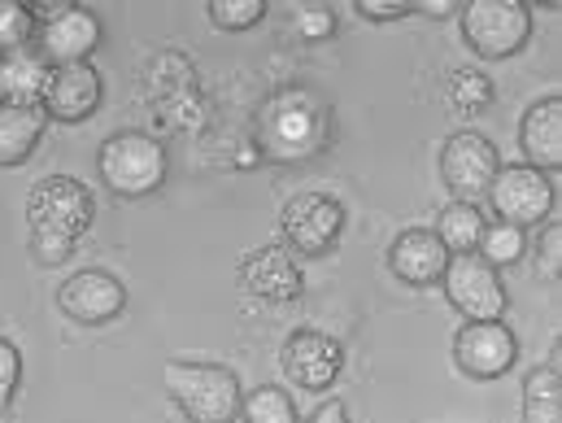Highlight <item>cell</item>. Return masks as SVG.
Wrapping results in <instances>:
<instances>
[{
  "instance_id": "cell-10",
  "label": "cell",
  "mask_w": 562,
  "mask_h": 423,
  "mask_svg": "<svg viewBox=\"0 0 562 423\" xmlns=\"http://www.w3.org/2000/svg\"><path fill=\"white\" fill-rule=\"evenodd\" d=\"M519 363V341L515 332L502 323V319H488V323H462L453 332V367L467 376V380H502L510 376Z\"/></svg>"
},
{
  "instance_id": "cell-26",
  "label": "cell",
  "mask_w": 562,
  "mask_h": 423,
  "mask_svg": "<svg viewBox=\"0 0 562 423\" xmlns=\"http://www.w3.org/2000/svg\"><path fill=\"white\" fill-rule=\"evenodd\" d=\"M267 18V0H210V22L218 31H249Z\"/></svg>"
},
{
  "instance_id": "cell-23",
  "label": "cell",
  "mask_w": 562,
  "mask_h": 423,
  "mask_svg": "<svg viewBox=\"0 0 562 423\" xmlns=\"http://www.w3.org/2000/svg\"><path fill=\"white\" fill-rule=\"evenodd\" d=\"M488 267H515V263H524V254H528V232L524 227H515V223H502V219H493V223H484V236H480V249H475Z\"/></svg>"
},
{
  "instance_id": "cell-22",
  "label": "cell",
  "mask_w": 562,
  "mask_h": 423,
  "mask_svg": "<svg viewBox=\"0 0 562 423\" xmlns=\"http://www.w3.org/2000/svg\"><path fill=\"white\" fill-rule=\"evenodd\" d=\"M493 97H497L493 79H488L484 70H475V66H458V70H449V79H445V101H449V110L462 114V119L484 114V110L493 105Z\"/></svg>"
},
{
  "instance_id": "cell-6",
  "label": "cell",
  "mask_w": 562,
  "mask_h": 423,
  "mask_svg": "<svg viewBox=\"0 0 562 423\" xmlns=\"http://www.w3.org/2000/svg\"><path fill=\"white\" fill-rule=\"evenodd\" d=\"M31 18H35V48L48 57V66L88 62L105 35L101 18L83 4H70V0L31 4Z\"/></svg>"
},
{
  "instance_id": "cell-9",
  "label": "cell",
  "mask_w": 562,
  "mask_h": 423,
  "mask_svg": "<svg viewBox=\"0 0 562 423\" xmlns=\"http://www.w3.org/2000/svg\"><path fill=\"white\" fill-rule=\"evenodd\" d=\"M440 288H445V301H449L467 323L502 319L506 305H510L502 271L488 267L480 254H449V267H445V276H440Z\"/></svg>"
},
{
  "instance_id": "cell-1",
  "label": "cell",
  "mask_w": 562,
  "mask_h": 423,
  "mask_svg": "<svg viewBox=\"0 0 562 423\" xmlns=\"http://www.w3.org/2000/svg\"><path fill=\"white\" fill-rule=\"evenodd\" d=\"M97 201L70 175H48L26 192V249L40 267L70 263L79 236L92 227Z\"/></svg>"
},
{
  "instance_id": "cell-15",
  "label": "cell",
  "mask_w": 562,
  "mask_h": 423,
  "mask_svg": "<svg viewBox=\"0 0 562 423\" xmlns=\"http://www.w3.org/2000/svg\"><path fill=\"white\" fill-rule=\"evenodd\" d=\"M236 276H240L245 292H254L262 301H280V305L283 301H296L305 292V276H301L296 258L283 245H258V249H249L240 258Z\"/></svg>"
},
{
  "instance_id": "cell-29",
  "label": "cell",
  "mask_w": 562,
  "mask_h": 423,
  "mask_svg": "<svg viewBox=\"0 0 562 423\" xmlns=\"http://www.w3.org/2000/svg\"><path fill=\"white\" fill-rule=\"evenodd\" d=\"M18 385H22V354L9 336H0V411L13 402Z\"/></svg>"
},
{
  "instance_id": "cell-21",
  "label": "cell",
  "mask_w": 562,
  "mask_h": 423,
  "mask_svg": "<svg viewBox=\"0 0 562 423\" xmlns=\"http://www.w3.org/2000/svg\"><path fill=\"white\" fill-rule=\"evenodd\" d=\"M524 423H562V371L554 358L524 380Z\"/></svg>"
},
{
  "instance_id": "cell-18",
  "label": "cell",
  "mask_w": 562,
  "mask_h": 423,
  "mask_svg": "<svg viewBox=\"0 0 562 423\" xmlns=\"http://www.w3.org/2000/svg\"><path fill=\"white\" fill-rule=\"evenodd\" d=\"M48 75H53V66L35 44L0 57V101H9V105H44Z\"/></svg>"
},
{
  "instance_id": "cell-25",
  "label": "cell",
  "mask_w": 562,
  "mask_h": 423,
  "mask_svg": "<svg viewBox=\"0 0 562 423\" xmlns=\"http://www.w3.org/2000/svg\"><path fill=\"white\" fill-rule=\"evenodd\" d=\"M35 44V18H31V4H18V0H0V57L18 53Z\"/></svg>"
},
{
  "instance_id": "cell-32",
  "label": "cell",
  "mask_w": 562,
  "mask_h": 423,
  "mask_svg": "<svg viewBox=\"0 0 562 423\" xmlns=\"http://www.w3.org/2000/svg\"><path fill=\"white\" fill-rule=\"evenodd\" d=\"M415 13H427V18H453V4H449V0H415Z\"/></svg>"
},
{
  "instance_id": "cell-31",
  "label": "cell",
  "mask_w": 562,
  "mask_h": 423,
  "mask_svg": "<svg viewBox=\"0 0 562 423\" xmlns=\"http://www.w3.org/2000/svg\"><path fill=\"white\" fill-rule=\"evenodd\" d=\"M301 423H353V420H349V407L331 398V402H323V407H318L310 420H301Z\"/></svg>"
},
{
  "instance_id": "cell-12",
  "label": "cell",
  "mask_w": 562,
  "mask_h": 423,
  "mask_svg": "<svg viewBox=\"0 0 562 423\" xmlns=\"http://www.w3.org/2000/svg\"><path fill=\"white\" fill-rule=\"evenodd\" d=\"M502 157L497 144L480 132H453L449 141L440 144V179L453 192V201H475L488 192L493 175H497Z\"/></svg>"
},
{
  "instance_id": "cell-19",
  "label": "cell",
  "mask_w": 562,
  "mask_h": 423,
  "mask_svg": "<svg viewBox=\"0 0 562 423\" xmlns=\"http://www.w3.org/2000/svg\"><path fill=\"white\" fill-rule=\"evenodd\" d=\"M48 114L40 105H9L0 101V170L31 162V153L44 141Z\"/></svg>"
},
{
  "instance_id": "cell-7",
  "label": "cell",
  "mask_w": 562,
  "mask_h": 423,
  "mask_svg": "<svg viewBox=\"0 0 562 423\" xmlns=\"http://www.w3.org/2000/svg\"><path fill=\"white\" fill-rule=\"evenodd\" d=\"M345 205L331 197V192H296L288 197L280 214V227H283V249L288 254H301V258H327L340 236H345Z\"/></svg>"
},
{
  "instance_id": "cell-27",
  "label": "cell",
  "mask_w": 562,
  "mask_h": 423,
  "mask_svg": "<svg viewBox=\"0 0 562 423\" xmlns=\"http://www.w3.org/2000/svg\"><path fill=\"white\" fill-rule=\"evenodd\" d=\"M532 263H537V276L546 283H559V267H562V227L554 219H546L541 227V241L532 249Z\"/></svg>"
},
{
  "instance_id": "cell-5",
  "label": "cell",
  "mask_w": 562,
  "mask_h": 423,
  "mask_svg": "<svg viewBox=\"0 0 562 423\" xmlns=\"http://www.w3.org/2000/svg\"><path fill=\"white\" fill-rule=\"evenodd\" d=\"M166 148L144 136V132H114L97 153V170L105 179V188L123 201H140L153 197L166 183Z\"/></svg>"
},
{
  "instance_id": "cell-14",
  "label": "cell",
  "mask_w": 562,
  "mask_h": 423,
  "mask_svg": "<svg viewBox=\"0 0 562 423\" xmlns=\"http://www.w3.org/2000/svg\"><path fill=\"white\" fill-rule=\"evenodd\" d=\"M105 101V79L92 62H70V66H53L48 75V92H44V114L48 123H88Z\"/></svg>"
},
{
  "instance_id": "cell-24",
  "label": "cell",
  "mask_w": 562,
  "mask_h": 423,
  "mask_svg": "<svg viewBox=\"0 0 562 423\" xmlns=\"http://www.w3.org/2000/svg\"><path fill=\"white\" fill-rule=\"evenodd\" d=\"M240 415H245V423H301L292 398H288V389H280V385L249 389L245 402H240Z\"/></svg>"
},
{
  "instance_id": "cell-4",
  "label": "cell",
  "mask_w": 562,
  "mask_h": 423,
  "mask_svg": "<svg viewBox=\"0 0 562 423\" xmlns=\"http://www.w3.org/2000/svg\"><path fill=\"white\" fill-rule=\"evenodd\" d=\"M462 44L484 62H506L532 40V9L519 0H467L458 9Z\"/></svg>"
},
{
  "instance_id": "cell-3",
  "label": "cell",
  "mask_w": 562,
  "mask_h": 423,
  "mask_svg": "<svg viewBox=\"0 0 562 423\" xmlns=\"http://www.w3.org/2000/svg\"><path fill=\"white\" fill-rule=\"evenodd\" d=\"M161 385L170 393V402L188 415V423H236L240 420V376L223 363H188V358H170L161 367Z\"/></svg>"
},
{
  "instance_id": "cell-8",
  "label": "cell",
  "mask_w": 562,
  "mask_h": 423,
  "mask_svg": "<svg viewBox=\"0 0 562 423\" xmlns=\"http://www.w3.org/2000/svg\"><path fill=\"white\" fill-rule=\"evenodd\" d=\"M488 205L502 223H515V227H537L554 214V179L528 162H510V166H497L493 183H488Z\"/></svg>"
},
{
  "instance_id": "cell-13",
  "label": "cell",
  "mask_w": 562,
  "mask_h": 423,
  "mask_svg": "<svg viewBox=\"0 0 562 423\" xmlns=\"http://www.w3.org/2000/svg\"><path fill=\"white\" fill-rule=\"evenodd\" d=\"M57 310L70 323L101 327V323H114L127 310V288L119 276H110L101 267H88V271H75L66 283H57Z\"/></svg>"
},
{
  "instance_id": "cell-16",
  "label": "cell",
  "mask_w": 562,
  "mask_h": 423,
  "mask_svg": "<svg viewBox=\"0 0 562 423\" xmlns=\"http://www.w3.org/2000/svg\"><path fill=\"white\" fill-rule=\"evenodd\" d=\"M449 267V249L436 241L431 227H406L397 232V241L389 245V271L411 288H431L440 283Z\"/></svg>"
},
{
  "instance_id": "cell-2",
  "label": "cell",
  "mask_w": 562,
  "mask_h": 423,
  "mask_svg": "<svg viewBox=\"0 0 562 423\" xmlns=\"http://www.w3.org/2000/svg\"><path fill=\"white\" fill-rule=\"evenodd\" d=\"M331 141V114L301 88H288L258 114V153L280 162H305Z\"/></svg>"
},
{
  "instance_id": "cell-11",
  "label": "cell",
  "mask_w": 562,
  "mask_h": 423,
  "mask_svg": "<svg viewBox=\"0 0 562 423\" xmlns=\"http://www.w3.org/2000/svg\"><path fill=\"white\" fill-rule=\"evenodd\" d=\"M283 376L305 393H327L345 376V345L318 327H296L280 345Z\"/></svg>"
},
{
  "instance_id": "cell-28",
  "label": "cell",
  "mask_w": 562,
  "mask_h": 423,
  "mask_svg": "<svg viewBox=\"0 0 562 423\" xmlns=\"http://www.w3.org/2000/svg\"><path fill=\"white\" fill-rule=\"evenodd\" d=\"M292 31L301 40H310V44H323V40L336 35V13L327 4H305V9L292 13Z\"/></svg>"
},
{
  "instance_id": "cell-17",
  "label": "cell",
  "mask_w": 562,
  "mask_h": 423,
  "mask_svg": "<svg viewBox=\"0 0 562 423\" xmlns=\"http://www.w3.org/2000/svg\"><path fill=\"white\" fill-rule=\"evenodd\" d=\"M519 148L524 162L554 175L562 166V101L559 97H541L537 105H528L524 123H519Z\"/></svg>"
},
{
  "instance_id": "cell-20",
  "label": "cell",
  "mask_w": 562,
  "mask_h": 423,
  "mask_svg": "<svg viewBox=\"0 0 562 423\" xmlns=\"http://www.w3.org/2000/svg\"><path fill=\"white\" fill-rule=\"evenodd\" d=\"M484 214L475 210V201H449L440 214H436V241L449 249V254H475L480 249V236H484Z\"/></svg>"
},
{
  "instance_id": "cell-30",
  "label": "cell",
  "mask_w": 562,
  "mask_h": 423,
  "mask_svg": "<svg viewBox=\"0 0 562 423\" xmlns=\"http://www.w3.org/2000/svg\"><path fill=\"white\" fill-rule=\"evenodd\" d=\"M353 9L367 22H402L415 13V0H353Z\"/></svg>"
}]
</instances>
